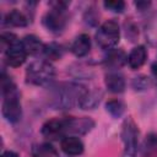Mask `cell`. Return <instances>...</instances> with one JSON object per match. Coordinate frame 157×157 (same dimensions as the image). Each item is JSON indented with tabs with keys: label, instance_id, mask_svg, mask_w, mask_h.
I'll list each match as a JSON object with an SVG mask.
<instances>
[{
	"label": "cell",
	"instance_id": "cell-1",
	"mask_svg": "<svg viewBox=\"0 0 157 157\" xmlns=\"http://www.w3.org/2000/svg\"><path fill=\"white\" fill-rule=\"evenodd\" d=\"M55 76L54 67L44 60H37L26 69V81L31 85L44 86L53 81Z\"/></svg>",
	"mask_w": 157,
	"mask_h": 157
},
{
	"label": "cell",
	"instance_id": "cell-2",
	"mask_svg": "<svg viewBox=\"0 0 157 157\" xmlns=\"http://www.w3.org/2000/svg\"><path fill=\"white\" fill-rule=\"evenodd\" d=\"M120 37L119 26L115 21H105L96 33V42L102 49H113Z\"/></svg>",
	"mask_w": 157,
	"mask_h": 157
},
{
	"label": "cell",
	"instance_id": "cell-3",
	"mask_svg": "<svg viewBox=\"0 0 157 157\" xmlns=\"http://www.w3.org/2000/svg\"><path fill=\"white\" fill-rule=\"evenodd\" d=\"M83 91H85L83 88L76 85H65V86L58 87L53 97V104L58 109L71 108L76 101L78 102V98Z\"/></svg>",
	"mask_w": 157,
	"mask_h": 157
},
{
	"label": "cell",
	"instance_id": "cell-4",
	"mask_svg": "<svg viewBox=\"0 0 157 157\" xmlns=\"http://www.w3.org/2000/svg\"><path fill=\"white\" fill-rule=\"evenodd\" d=\"M137 136L139 130L131 119H126L123 124L121 139L124 142V157H135L137 152Z\"/></svg>",
	"mask_w": 157,
	"mask_h": 157
},
{
	"label": "cell",
	"instance_id": "cell-5",
	"mask_svg": "<svg viewBox=\"0 0 157 157\" xmlns=\"http://www.w3.org/2000/svg\"><path fill=\"white\" fill-rule=\"evenodd\" d=\"M1 113L4 118L10 123H17L21 119L22 109H21V103L18 99L17 92H12L4 96Z\"/></svg>",
	"mask_w": 157,
	"mask_h": 157
},
{
	"label": "cell",
	"instance_id": "cell-6",
	"mask_svg": "<svg viewBox=\"0 0 157 157\" xmlns=\"http://www.w3.org/2000/svg\"><path fill=\"white\" fill-rule=\"evenodd\" d=\"M67 132V118L65 119H50L42 126V135L47 139L55 140Z\"/></svg>",
	"mask_w": 157,
	"mask_h": 157
},
{
	"label": "cell",
	"instance_id": "cell-7",
	"mask_svg": "<svg viewBox=\"0 0 157 157\" xmlns=\"http://www.w3.org/2000/svg\"><path fill=\"white\" fill-rule=\"evenodd\" d=\"M43 25L48 31L53 33H60L66 25V17L64 15V11L55 9L49 10L43 17Z\"/></svg>",
	"mask_w": 157,
	"mask_h": 157
},
{
	"label": "cell",
	"instance_id": "cell-8",
	"mask_svg": "<svg viewBox=\"0 0 157 157\" xmlns=\"http://www.w3.org/2000/svg\"><path fill=\"white\" fill-rule=\"evenodd\" d=\"M94 126V121L88 117L82 118H67V132L83 135Z\"/></svg>",
	"mask_w": 157,
	"mask_h": 157
},
{
	"label": "cell",
	"instance_id": "cell-9",
	"mask_svg": "<svg viewBox=\"0 0 157 157\" xmlns=\"http://www.w3.org/2000/svg\"><path fill=\"white\" fill-rule=\"evenodd\" d=\"M27 58V53L25 52V49L21 45V42L15 44L13 47L9 48L5 52V60L7 63V65L12 66V67H18L21 66Z\"/></svg>",
	"mask_w": 157,
	"mask_h": 157
},
{
	"label": "cell",
	"instance_id": "cell-10",
	"mask_svg": "<svg viewBox=\"0 0 157 157\" xmlns=\"http://www.w3.org/2000/svg\"><path fill=\"white\" fill-rule=\"evenodd\" d=\"M61 150L67 156H78L83 152V144L76 136H65L60 142Z\"/></svg>",
	"mask_w": 157,
	"mask_h": 157
},
{
	"label": "cell",
	"instance_id": "cell-11",
	"mask_svg": "<svg viewBox=\"0 0 157 157\" xmlns=\"http://www.w3.org/2000/svg\"><path fill=\"white\" fill-rule=\"evenodd\" d=\"M102 97V92L97 91V90H92V91H87L85 90L80 98L77 104L82 108V109H93L94 107H97V104L99 103Z\"/></svg>",
	"mask_w": 157,
	"mask_h": 157
},
{
	"label": "cell",
	"instance_id": "cell-12",
	"mask_svg": "<svg viewBox=\"0 0 157 157\" xmlns=\"http://www.w3.org/2000/svg\"><path fill=\"white\" fill-rule=\"evenodd\" d=\"M91 49V38L88 34H80L75 38V40L71 44V52L75 56L81 58L85 56Z\"/></svg>",
	"mask_w": 157,
	"mask_h": 157
},
{
	"label": "cell",
	"instance_id": "cell-13",
	"mask_svg": "<svg viewBox=\"0 0 157 157\" xmlns=\"http://www.w3.org/2000/svg\"><path fill=\"white\" fill-rule=\"evenodd\" d=\"M146 59H147V50H146V48L144 45H137L128 55V64H129V66L131 69L135 70V69L141 67L145 64Z\"/></svg>",
	"mask_w": 157,
	"mask_h": 157
},
{
	"label": "cell",
	"instance_id": "cell-14",
	"mask_svg": "<svg viewBox=\"0 0 157 157\" xmlns=\"http://www.w3.org/2000/svg\"><path fill=\"white\" fill-rule=\"evenodd\" d=\"M104 83L107 88L113 93H121L125 90V80L118 72H109L105 75Z\"/></svg>",
	"mask_w": 157,
	"mask_h": 157
},
{
	"label": "cell",
	"instance_id": "cell-15",
	"mask_svg": "<svg viewBox=\"0 0 157 157\" xmlns=\"http://www.w3.org/2000/svg\"><path fill=\"white\" fill-rule=\"evenodd\" d=\"M21 45L25 49V52L27 53V55H36L38 54L40 50H43V44L40 42V39L33 34H27L22 38L21 40Z\"/></svg>",
	"mask_w": 157,
	"mask_h": 157
},
{
	"label": "cell",
	"instance_id": "cell-16",
	"mask_svg": "<svg viewBox=\"0 0 157 157\" xmlns=\"http://www.w3.org/2000/svg\"><path fill=\"white\" fill-rule=\"evenodd\" d=\"M126 61L128 56L121 49H112L105 58V65L110 69H120Z\"/></svg>",
	"mask_w": 157,
	"mask_h": 157
},
{
	"label": "cell",
	"instance_id": "cell-17",
	"mask_svg": "<svg viewBox=\"0 0 157 157\" xmlns=\"http://www.w3.org/2000/svg\"><path fill=\"white\" fill-rule=\"evenodd\" d=\"M31 152L33 157H60L56 148L48 142L33 145Z\"/></svg>",
	"mask_w": 157,
	"mask_h": 157
},
{
	"label": "cell",
	"instance_id": "cell-18",
	"mask_svg": "<svg viewBox=\"0 0 157 157\" xmlns=\"http://www.w3.org/2000/svg\"><path fill=\"white\" fill-rule=\"evenodd\" d=\"M5 23L7 26H13V27H26L27 23H28V20L21 11L13 9L10 12L6 13Z\"/></svg>",
	"mask_w": 157,
	"mask_h": 157
},
{
	"label": "cell",
	"instance_id": "cell-19",
	"mask_svg": "<svg viewBox=\"0 0 157 157\" xmlns=\"http://www.w3.org/2000/svg\"><path fill=\"white\" fill-rule=\"evenodd\" d=\"M43 54L45 55V58H48L50 60H58L63 56L64 48H63V45H60L58 43H49L43 47Z\"/></svg>",
	"mask_w": 157,
	"mask_h": 157
},
{
	"label": "cell",
	"instance_id": "cell-20",
	"mask_svg": "<svg viewBox=\"0 0 157 157\" xmlns=\"http://www.w3.org/2000/svg\"><path fill=\"white\" fill-rule=\"evenodd\" d=\"M105 110L113 117V118H119L123 115L125 112V105L119 99H110L105 103Z\"/></svg>",
	"mask_w": 157,
	"mask_h": 157
},
{
	"label": "cell",
	"instance_id": "cell-21",
	"mask_svg": "<svg viewBox=\"0 0 157 157\" xmlns=\"http://www.w3.org/2000/svg\"><path fill=\"white\" fill-rule=\"evenodd\" d=\"M0 42H1V48H2L4 52H6L9 48L13 47L15 44L20 43L18 39H17V37H16V34H13L11 32H4V33H1Z\"/></svg>",
	"mask_w": 157,
	"mask_h": 157
},
{
	"label": "cell",
	"instance_id": "cell-22",
	"mask_svg": "<svg viewBox=\"0 0 157 157\" xmlns=\"http://www.w3.org/2000/svg\"><path fill=\"white\" fill-rule=\"evenodd\" d=\"M103 6L113 12H123L124 7H125V2L120 1V0H109V1H104Z\"/></svg>",
	"mask_w": 157,
	"mask_h": 157
},
{
	"label": "cell",
	"instance_id": "cell-23",
	"mask_svg": "<svg viewBox=\"0 0 157 157\" xmlns=\"http://www.w3.org/2000/svg\"><path fill=\"white\" fill-rule=\"evenodd\" d=\"M147 85V80L146 77L144 76H140V77H135L134 81H132V86L135 90H144Z\"/></svg>",
	"mask_w": 157,
	"mask_h": 157
},
{
	"label": "cell",
	"instance_id": "cell-24",
	"mask_svg": "<svg viewBox=\"0 0 157 157\" xmlns=\"http://www.w3.org/2000/svg\"><path fill=\"white\" fill-rule=\"evenodd\" d=\"M146 146H147L148 148L157 147V135H155V134L148 135L147 139H146Z\"/></svg>",
	"mask_w": 157,
	"mask_h": 157
},
{
	"label": "cell",
	"instance_id": "cell-25",
	"mask_svg": "<svg viewBox=\"0 0 157 157\" xmlns=\"http://www.w3.org/2000/svg\"><path fill=\"white\" fill-rule=\"evenodd\" d=\"M150 5H151V2H147V1H137V2H135V6H136L139 10H145V9H147Z\"/></svg>",
	"mask_w": 157,
	"mask_h": 157
},
{
	"label": "cell",
	"instance_id": "cell-26",
	"mask_svg": "<svg viewBox=\"0 0 157 157\" xmlns=\"http://www.w3.org/2000/svg\"><path fill=\"white\" fill-rule=\"evenodd\" d=\"M1 157H18V155L16 152H13V151H5L1 155Z\"/></svg>",
	"mask_w": 157,
	"mask_h": 157
},
{
	"label": "cell",
	"instance_id": "cell-27",
	"mask_svg": "<svg viewBox=\"0 0 157 157\" xmlns=\"http://www.w3.org/2000/svg\"><path fill=\"white\" fill-rule=\"evenodd\" d=\"M151 71H152V75L157 78V61H155V63L151 65Z\"/></svg>",
	"mask_w": 157,
	"mask_h": 157
}]
</instances>
